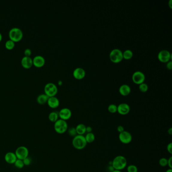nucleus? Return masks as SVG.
Returning <instances> with one entry per match:
<instances>
[{
  "label": "nucleus",
  "mask_w": 172,
  "mask_h": 172,
  "mask_svg": "<svg viewBox=\"0 0 172 172\" xmlns=\"http://www.w3.org/2000/svg\"><path fill=\"white\" fill-rule=\"evenodd\" d=\"M24 55L25 56H27V57H30V55H31V51L30 49L27 48L24 50Z\"/></svg>",
  "instance_id": "obj_32"
},
{
  "label": "nucleus",
  "mask_w": 172,
  "mask_h": 172,
  "mask_svg": "<svg viewBox=\"0 0 172 172\" xmlns=\"http://www.w3.org/2000/svg\"><path fill=\"white\" fill-rule=\"evenodd\" d=\"M2 34H1V32H0V42H1V40H2Z\"/></svg>",
  "instance_id": "obj_42"
},
{
  "label": "nucleus",
  "mask_w": 172,
  "mask_h": 172,
  "mask_svg": "<svg viewBox=\"0 0 172 172\" xmlns=\"http://www.w3.org/2000/svg\"><path fill=\"white\" fill-rule=\"evenodd\" d=\"M17 159L23 160L29 156V150L27 147L24 146L18 147L15 152Z\"/></svg>",
  "instance_id": "obj_7"
},
{
  "label": "nucleus",
  "mask_w": 172,
  "mask_h": 172,
  "mask_svg": "<svg viewBox=\"0 0 172 172\" xmlns=\"http://www.w3.org/2000/svg\"><path fill=\"white\" fill-rule=\"evenodd\" d=\"M112 162V166L116 170H122L126 167L127 165V161L123 156H116Z\"/></svg>",
  "instance_id": "obj_1"
},
{
  "label": "nucleus",
  "mask_w": 172,
  "mask_h": 172,
  "mask_svg": "<svg viewBox=\"0 0 172 172\" xmlns=\"http://www.w3.org/2000/svg\"><path fill=\"white\" fill-rule=\"evenodd\" d=\"M148 86L147 83H141L139 85V90L142 92V93H145L148 90Z\"/></svg>",
  "instance_id": "obj_25"
},
{
  "label": "nucleus",
  "mask_w": 172,
  "mask_h": 172,
  "mask_svg": "<svg viewBox=\"0 0 172 172\" xmlns=\"http://www.w3.org/2000/svg\"><path fill=\"white\" fill-rule=\"evenodd\" d=\"M119 93L122 96H127L130 94L131 92V88L128 85H121L119 87Z\"/></svg>",
  "instance_id": "obj_18"
},
{
  "label": "nucleus",
  "mask_w": 172,
  "mask_h": 172,
  "mask_svg": "<svg viewBox=\"0 0 172 172\" xmlns=\"http://www.w3.org/2000/svg\"><path fill=\"white\" fill-rule=\"evenodd\" d=\"M23 162L24 163V166H29L31 163V159L29 156L23 159Z\"/></svg>",
  "instance_id": "obj_31"
},
{
  "label": "nucleus",
  "mask_w": 172,
  "mask_h": 172,
  "mask_svg": "<svg viewBox=\"0 0 172 172\" xmlns=\"http://www.w3.org/2000/svg\"><path fill=\"white\" fill-rule=\"evenodd\" d=\"M85 137L87 144L93 143L96 139L95 135L93 132L88 133L86 134V135L85 136Z\"/></svg>",
  "instance_id": "obj_22"
},
{
  "label": "nucleus",
  "mask_w": 172,
  "mask_h": 172,
  "mask_svg": "<svg viewBox=\"0 0 172 172\" xmlns=\"http://www.w3.org/2000/svg\"><path fill=\"white\" fill-rule=\"evenodd\" d=\"M67 132H68L69 135L70 136H72V137H74L75 136H76L77 135L75 127H71L68 129Z\"/></svg>",
  "instance_id": "obj_27"
},
{
  "label": "nucleus",
  "mask_w": 172,
  "mask_h": 172,
  "mask_svg": "<svg viewBox=\"0 0 172 172\" xmlns=\"http://www.w3.org/2000/svg\"><path fill=\"white\" fill-rule=\"evenodd\" d=\"M167 151H168L169 153H170L171 155L172 154V143L170 142L168 144L167 147Z\"/></svg>",
  "instance_id": "obj_33"
},
{
  "label": "nucleus",
  "mask_w": 172,
  "mask_h": 172,
  "mask_svg": "<svg viewBox=\"0 0 172 172\" xmlns=\"http://www.w3.org/2000/svg\"><path fill=\"white\" fill-rule=\"evenodd\" d=\"M58 84L60 85H62V82L61 80H59V82H58Z\"/></svg>",
  "instance_id": "obj_39"
},
{
  "label": "nucleus",
  "mask_w": 172,
  "mask_h": 172,
  "mask_svg": "<svg viewBox=\"0 0 172 172\" xmlns=\"http://www.w3.org/2000/svg\"><path fill=\"white\" fill-rule=\"evenodd\" d=\"M127 172H138V168L134 165H130L127 167Z\"/></svg>",
  "instance_id": "obj_29"
},
{
  "label": "nucleus",
  "mask_w": 172,
  "mask_h": 172,
  "mask_svg": "<svg viewBox=\"0 0 172 172\" xmlns=\"http://www.w3.org/2000/svg\"><path fill=\"white\" fill-rule=\"evenodd\" d=\"M168 166L169 169H172V156H171L168 159Z\"/></svg>",
  "instance_id": "obj_34"
},
{
  "label": "nucleus",
  "mask_w": 172,
  "mask_h": 172,
  "mask_svg": "<svg viewBox=\"0 0 172 172\" xmlns=\"http://www.w3.org/2000/svg\"><path fill=\"white\" fill-rule=\"evenodd\" d=\"M110 60L114 63H118L123 59V52L119 49H112L110 53Z\"/></svg>",
  "instance_id": "obj_5"
},
{
  "label": "nucleus",
  "mask_w": 172,
  "mask_h": 172,
  "mask_svg": "<svg viewBox=\"0 0 172 172\" xmlns=\"http://www.w3.org/2000/svg\"><path fill=\"white\" fill-rule=\"evenodd\" d=\"M119 139L121 143L127 144L132 141V136L129 132L124 130L119 134Z\"/></svg>",
  "instance_id": "obj_8"
},
{
  "label": "nucleus",
  "mask_w": 172,
  "mask_h": 172,
  "mask_svg": "<svg viewBox=\"0 0 172 172\" xmlns=\"http://www.w3.org/2000/svg\"><path fill=\"white\" fill-rule=\"evenodd\" d=\"M124 130V128L123 126L119 125V126H118V127H117V131H118V132L119 133L122 132Z\"/></svg>",
  "instance_id": "obj_35"
},
{
  "label": "nucleus",
  "mask_w": 172,
  "mask_h": 172,
  "mask_svg": "<svg viewBox=\"0 0 172 172\" xmlns=\"http://www.w3.org/2000/svg\"><path fill=\"white\" fill-rule=\"evenodd\" d=\"M59 117L60 119L63 120L64 121H67L70 119L72 116V112L69 108H64L59 111Z\"/></svg>",
  "instance_id": "obj_11"
},
{
  "label": "nucleus",
  "mask_w": 172,
  "mask_h": 172,
  "mask_svg": "<svg viewBox=\"0 0 172 172\" xmlns=\"http://www.w3.org/2000/svg\"><path fill=\"white\" fill-rule=\"evenodd\" d=\"M133 56V52L130 49H126L123 52V59L125 60H129L131 59Z\"/></svg>",
  "instance_id": "obj_23"
},
{
  "label": "nucleus",
  "mask_w": 172,
  "mask_h": 172,
  "mask_svg": "<svg viewBox=\"0 0 172 172\" xmlns=\"http://www.w3.org/2000/svg\"><path fill=\"white\" fill-rule=\"evenodd\" d=\"M49 98V96H47L46 93L39 94L37 98V102L40 105H43L47 102Z\"/></svg>",
  "instance_id": "obj_19"
},
{
  "label": "nucleus",
  "mask_w": 172,
  "mask_h": 172,
  "mask_svg": "<svg viewBox=\"0 0 172 172\" xmlns=\"http://www.w3.org/2000/svg\"><path fill=\"white\" fill-rule=\"evenodd\" d=\"M92 131H93V128H91L90 126H86V132L87 133H91L92 132Z\"/></svg>",
  "instance_id": "obj_37"
},
{
  "label": "nucleus",
  "mask_w": 172,
  "mask_h": 172,
  "mask_svg": "<svg viewBox=\"0 0 172 172\" xmlns=\"http://www.w3.org/2000/svg\"><path fill=\"white\" fill-rule=\"evenodd\" d=\"M15 42L11 40H7L5 43V47L7 49H13L14 48Z\"/></svg>",
  "instance_id": "obj_24"
},
{
  "label": "nucleus",
  "mask_w": 172,
  "mask_h": 172,
  "mask_svg": "<svg viewBox=\"0 0 172 172\" xmlns=\"http://www.w3.org/2000/svg\"><path fill=\"white\" fill-rule=\"evenodd\" d=\"M14 164L15 166L18 169H22L24 167V166L23 160H21V159H17Z\"/></svg>",
  "instance_id": "obj_28"
},
{
  "label": "nucleus",
  "mask_w": 172,
  "mask_h": 172,
  "mask_svg": "<svg viewBox=\"0 0 172 172\" xmlns=\"http://www.w3.org/2000/svg\"><path fill=\"white\" fill-rule=\"evenodd\" d=\"M23 36L22 31L21 29L18 27H13L10 30L9 32L10 40H13V42H19L22 38Z\"/></svg>",
  "instance_id": "obj_4"
},
{
  "label": "nucleus",
  "mask_w": 172,
  "mask_h": 172,
  "mask_svg": "<svg viewBox=\"0 0 172 172\" xmlns=\"http://www.w3.org/2000/svg\"><path fill=\"white\" fill-rule=\"evenodd\" d=\"M47 103L50 108H57L60 105V101L59 99L55 96L49 97L47 101Z\"/></svg>",
  "instance_id": "obj_17"
},
{
  "label": "nucleus",
  "mask_w": 172,
  "mask_h": 172,
  "mask_svg": "<svg viewBox=\"0 0 172 172\" xmlns=\"http://www.w3.org/2000/svg\"><path fill=\"white\" fill-rule=\"evenodd\" d=\"M172 55L170 52L166 50L163 49L158 54V58L159 60L162 63H167L170 61Z\"/></svg>",
  "instance_id": "obj_9"
},
{
  "label": "nucleus",
  "mask_w": 172,
  "mask_h": 172,
  "mask_svg": "<svg viewBox=\"0 0 172 172\" xmlns=\"http://www.w3.org/2000/svg\"><path fill=\"white\" fill-rule=\"evenodd\" d=\"M32 61H33V64L35 67H41L45 65L46 62L45 58L40 55H37L34 57Z\"/></svg>",
  "instance_id": "obj_14"
},
{
  "label": "nucleus",
  "mask_w": 172,
  "mask_h": 172,
  "mask_svg": "<svg viewBox=\"0 0 172 172\" xmlns=\"http://www.w3.org/2000/svg\"><path fill=\"white\" fill-rule=\"evenodd\" d=\"M169 3H170L169 6H170V7L171 9V8H172V6H171V5H172V4H171V3H172V1H171V0H170V2H169Z\"/></svg>",
  "instance_id": "obj_41"
},
{
  "label": "nucleus",
  "mask_w": 172,
  "mask_h": 172,
  "mask_svg": "<svg viewBox=\"0 0 172 172\" xmlns=\"http://www.w3.org/2000/svg\"><path fill=\"white\" fill-rule=\"evenodd\" d=\"M133 82L137 85H140L141 83H144L145 81V76L143 72L137 71L134 72L132 76Z\"/></svg>",
  "instance_id": "obj_10"
},
{
  "label": "nucleus",
  "mask_w": 172,
  "mask_h": 172,
  "mask_svg": "<svg viewBox=\"0 0 172 172\" xmlns=\"http://www.w3.org/2000/svg\"><path fill=\"white\" fill-rule=\"evenodd\" d=\"M86 73L85 69L80 67H78L74 70L73 75L74 77L78 80H81L85 78Z\"/></svg>",
  "instance_id": "obj_13"
},
{
  "label": "nucleus",
  "mask_w": 172,
  "mask_h": 172,
  "mask_svg": "<svg viewBox=\"0 0 172 172\" xmlns=\"http://www.w3.org/2000/svg\"><path fill=\"white\" fill-rule=\"evenodd\" d=\"M86 126L83 124H79L75 127L77 134L79 135H83L86 133Z\"/></svg>",
  "instance_id": "obj_20"
},
{
  "label": "nucleus",
  "mask_w": 172,
  "mask_h": 172,
  "mask_svg": "<svg viewBox=\"0 0 172 172\" xmlns=\"http://www.w3.org/2000/svg\"><path fill=\"white\" fill-rule=\"evenodd\" d=\"M44 90L45 93L49 97L54 96L57 93V86L54 83L49 82L45 85Z\"/></svg>",
  "instance_id": "obj_6"
},
{
  "label": "nucleus",
  "mask_w": 172,
  "mask_h": 172,
  "mask_svg": "<svg viewBox=\"0 0 172 172\" xmlns=\"http://www.w3.org/2000/svg\"><path fill=\"white\" fill-rule=\"evenodd\" d=\"M4 158L6 162L9 164H14L17 159L15 153L13 152H8L6 153Z\"/></svg>",
  "instance_id": "obj_15"
},
{
  "label": "nucleus",
  "mask_w": 172,
  "mask_h": 172,
  "mask_svg": "<svg viewBox=\"0 0 172 172\" xmlns=\"http://www.w3.org/2000/svg\"><path fill=\"white\" fill-rule=\"evenodd\" d=\"M108 110L111 113H115L117 112V106L115 104H111L108 107Z\"/></svg>",
  "instance_id": "obj_26"
},
{
  "label": "nucleus",
  "mask_w": 172,
  "mask_h": 172,
  "mask_svg": "<svg viewBox=\"0 0 172 172\" xmlns=\"http://www.w3.org/2000/svg\"><path fill=\"white\" fill-rule=\"evenodd\" d=\"M54 127L56 132L62 134L67 132L68 129V125L66 121L60 119L54 123Z\"/></svg>",
  "instance_id": "obj_3"
},
{
  "label": "nucleus",
  "mask_w": 172,
  "mask_h": 172,
  "mask_svg": "<svg viewBox=\"0 0 172 172\" xmlns=\"http://www.w3.org/2000/svg\"><path fill=\"white\" fill-rule=\"evenodd\" d=\"M130 108L126 103H121L117 106V112L121 115H126L129 113Z\"/></svg>",
  "instance_id": "obj_12"
},
{
  "label": "nucleus",
  "mask_w": 172,
  "mask_h": 172,
  "mask_svg": "<svg viewBox=\"0 0 172 172\" xmlns=\"http://www.w3.org/2000/svg\"><path fill=\"white\" fill-rule=\"evenodd\" d=\"M21 63L23 67L25 68H30L33 65V61L30 57L24 56L21 59Z\"/></svg>",
  "instance_id": "obj_16"
},
{
  "label": "nucleus",
  "mask_w": 172,
  "mask_h": 172,
  "mask_svg": "<svg viewBox=\"0 0 172 172\" xmlns=\"http://www.w3.org/2000/svg\"><path fill=\"white\" fill-rule=\"evenodd\" d=\"M112 172H121V171L119 170H114Z\"/></svg>",
  "instance_id": "obj_43"
},
{
  "label": "nucleus",
  "mask_w": 172,
  "mask_h": 172,
  "mask_svg": "<svg viewBox=\"0 0 172 172\" xmlns=\"http://www.w3.org/2000/svg\"><path fill=\"white\" fill-rule=\"evenodd\" d=\"M59 114L57 112H51L49 115V119L53 123H55L59 119Z\"/></svg>",
  "instance_id": "obj_21"
},
{
  "label": "nucleus",
  "mask_w": 172,
  "mask_h": 172,
  "mask_svg": "<svg viewBox=\"0 0 172 172\" xmlns=\"http://www.w3.org/2000/svg\"><path fill=\"white\" fill-rule=\"evenodd\" d=\"M166 172H172V169H169L167 170L166 171Z\"/></svg>",
  "instance_id": "obj_40"
},
{
  "label": "nucleus",
  "mask_w": 172,
  "mask_h": 172,
  "mask_svg": "<svg viewBox=\"0 0 172 172\" xmlns=\"http://www.w3.org/2000/svg\"><path fill=\"white\" fill-rule=\"evenodd\" d=\"M159 164L161 167H166L168 166V159L165 158H161L159 161Z\"/></svg>",
  "instance_id": "obj_30"
},
{
  "label": "nucleus",
  "mask_w": 172,
  "mask_h": 172,
  "mask_svg": "<svg viewBox=\"0 0 172 172\" xmlns=\"http://www.w3.org/2000/svg\"><path fill=\"white\" fill-rule=\"evenodd\" d=\"M168 133L170 135H172V128L171 127L168 130Z\"/></svg>",
  "instance_id": "obj_38"
},
{
  "label": "nucleus",
  "mask_w": 172,
  "mask_h": 172,
  "mask_svg": "<svg viewBox=\"0 0 172 172\" xmlns=\"http://www.w3.org/2000/svg\"><path fill=\"white\" fill-rule=\"evenodd\" d=\"M72 143L73 147L78 150H83L87 144L85 139V136L79 135H77L73 137Z\"/></svg>",
  "instance_id": "obj_2"
},
{
  "label": "nucleus",
  "mask_w": 172,
  "mask_h": 172,
  "mask_svg": "<svg viewBox=\"0 0 172 172\" xmlns=\"http://www.w3.org/2000/svg\"><path fill=\"white\" fill-rule=\"evenodd\" d=\"M166 67L169 70H172V62L171 61H170L168 62H167Z\"/></svg>",
  "instance_id": "obj_36"
}]
</instances>
